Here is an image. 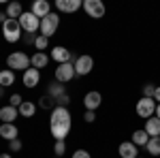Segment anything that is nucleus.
Returning <instances> with one entry per match:
<instances>
[{
    "instance_id": "23",
    "label": "nucleus",
    "mask_w": 160,
    "mask_h": 158,
    "mask_svg": "<svg viewBox=\"0 0 160 158\" xmlns=\"http://www.w3.org/2000/svg\"><path fill=\"white\" fill-rule=\"evenodd\" d=\"M15 84V73H13L11 69H2L0 71V85L7 90V88H11Z\"/></svg>"
},
{
    "instance_id": "37",
    "label": "nucleus",
    "mask_w": 160,
    "mask_h": 158,
    "mask_svg": "<svg viewBox=\"0 0 160 158\" xmlns=\"http://www.w3.org/2000/svg\"><path fill=\"white\" fill-rule=\"evenodd\" d=\"M7 19H9V17H7V13H4V11H0V24H4Z\"/></svg>"
},
{
    "instance_id": "30",
    "label": "nucleus",
    "mask_w": 160,
    "mask_h": 158,
    "mask_svg": "<svg viewBox=\"0 0 160 158\" xmlns=\"http://www.w3.org/2000/svg\"><path fill=\"white\" fill-rule=\"evenodd\" d=\"M154 92H156V85H154V84H145V85H143V96L154 98Z\"/></svg>"
},
{
    "instance_id": "28",
    "label": "nucleus",
    "mask_w": 160,
    "mask_h": 158,
    "mask_svg": "<svg viewBox=\"0 0 160 158\" xmlns=\"http://www.w3.org/2000/svg\"><path fill=\"white\" fill-rule=\"evenodd\" d=\"M53 154L60 158L62 154H66V141H56L53 143Z\"/></svg>"
},
{
    "instance_id": "10",
    "label": "nucleus",
    "mask_w": 160,
    "mask_h": 158,
    "mask_svg": "<svg viewBox=\"0 0 160 158\" xmlns=\"http://www.w3.org/2000/svg\"><path fill=\"white\" fill-rule=\"evenodd\" d=\"M49 58H51V60H56L58 64H66V62H75V56H73V51H71V49H66L64 45H56V47L51 49Z\"/></svg>"
},
{
    "instance_id": "35",
    "label": "nucleus",
    "mask_w": 160,
    "mask_h": 158,
    "mask_svg": "<svg viewBox=\"0 0 160 158\" xmlns=\"http://www.w3.org/2000/svg\"><path fill=\"white\" fill-rule=\"evenodd\" d=\"M34 41H37V34H24V43H28V45H34Z\"/></svg>"
},
{
    "instance_id": "2",
    "label": "nucleus",
    "mask_w": 160,
    "mask_h": 158,
    "mask_svg": "<svg viewBox=\"0 0 160 158\" xmlns=\"http://www.w3.org/2000/svg\"><path fill=\"white\" fill-rule=\"evenodd\" d=\"M7 66L11 69L13 73L15 71H22V73H26L32 64H30V56L26 54V51H11L9 56H7Z\"/></svg>"
},
{
    "instance_id": "6",
    "label": "nucleus",
    "mask_w": 160,
    "mask_h": 158,
    "mask_svg": "<svg viewBox=\"0 0 160 158\" xmlns=\"http://www.w3.org/2000/svg\"><path fill=\"white\" fill-rule=\"evenodd\" d=\"M58 26H60V17H58V13H49L45 19H41V34L47 37V38H51L56 32H58Z\"/></svg>"
},
{
    "instance_id": "12",
    "label": "nucleus",
    "mask_w": 160,
    "mask_h": 158,
    "mask_svg": "<svg viewBox=\"0 0 160 158\" xmlns=\"http://www.w3.org/2000/svg\"><path fill=\"white\" fill-rule=\"evenodd\" d=\"M100 103H102V94L96 92V90L88 92L86 96H83V107H86V111H96L100 107Z\"/></svg>"
},
{
    "instance_id": "4",
    "label": "nucleus",
    "mask_w": 160,
    "mask_h": 158,
    "mask_svg": "<svg viewBox=\"0 0 160 158\" xmlns=\"http://www.w3.org/2000/svg\"><path fill=\"white\" fill-rule=\"evenodd\" d=\"M2 37L7 43H17L22 38V26L17 19H7L2 24Z\"/></svg>"
},
{
    "instance_id": "41",
    "label": "nucleus",
    "mask_w": 160,
    "mask_h": 158,
    "mask_svg": "<svg viewBox=\"0 0 160 158\" xmlns=\"http://www.w3.org/2000/svg\"><path fill=\"white\" fill-rule=\"evenodd\" d=\"M137 158H143V156H137Z\"/></svg>"
},
{
    "instance_id": "13",
    "label": "nucleus",
    "mask_w": 160,
    "mask_h": 158,
    "mask_svg": "<svg viewBox=\"0 0 160 158\" xmlns=\"http://www.w3.org/2000/svg\"><path fill=\"white\" fill-rule=\"evenodd\" d=\"M30 13H34L38 19H45L51 13V2H47V0H34L32 7H30Z\"/></svg>"
},
{
    "instance_id": "9",
    "label": "nucleus",
    "mask_w": 160,
    "mask_h": 158,
    "mask_svg": "<svg viewBox=\"0 0 160 158\" xmlns=\"http://www.w3.org/2000/svg\"><path fill=\"white\" fill-rule=\"evenodd\" d=\"M75 75H77V73H75V62L58 64V69H56V81H60V84H68Z\"/></svg>"
},
{
    "instance_id": "29",
    "label": "nucleus",
    "mask_w": 160,
    "mask_h": 158,
    "mask_svg": "<svg viewBox=\"0 0 160 158\" xmlns=\"http://www.w3.org/2000/svg\"><path fill=\"white\" fill-rule=\"evenodd\" d=\"M22 150H24L22 139H13V141H9V152H22Z\"/></svg>"
},
{
    "instance_id": "39",
    "label": "nucleus",
    "mask_w": 160,
    "mask_h": 158,
    "mask_svg": "<svg viewBox=\"0 0 160 158\" xmlns=\"http://www.w3.org/2000/svg\"><path fill=\"white\" fill-rule=\"evenodd\" d=\"M0 158H13L11 154H7V152H4V154H0Z\"/></svg>"
},
{
    "instance_id": "34",
    "label": "nucleus",
    "mask_w": 160,
    "mask_h": 158,
    "mask_svg": "<svg viewBox=\"0 0 160 158\" xmlns=\"http://www.w3.org/2000/svg\"><path fill=\"white\" fill-rule=\"evenodd\" d=\"M83 120L92 124V122L96 120V111H86V113H83Z\"/></svg>"
},
{
    "instance_id": "15",
    "label": "nucleus",
    "mask_w": 160,
    "mask_h": 158,
    "mask_svg": "<svg viewBox=\"0 0 160 158\" xmlns=\"http://www.w3.org/2000/svg\"><path fill=\"white\" fill-rule=\"evenodd\" d=\"M118 154H120V158H137L139 156L137 145L132 141H122V143L118 145Z\"/></svg>"
},
{
    "instance_id": "21",
    "label": "nucleus",
    "mask_w": 160,
    "mask_h": 158,
    "mask_svg": "<svg viewBox=\"0 0 160 158\" xmlns=\"http://www.w3.org/2000/svg\"><path fill=\"white\" fill-rule=\"evenodd\" d=\"M17 111H19L22 118H32V115L37 113V103H32V100H24V103L17 107Z\"/></svg>"
},
{
    "instance_id": "38",
    "label": "nucleus",
    "mask_w": 160,
    "mask_h": 158,
    "mask_svg": "<svg viewBox=\"0 0 160 158\" xmlns=\"http://www.w3.org/2000/svg\"><path fill=\"white\" fill-rule=\"evenodd\" d=\"M156 118H158V120H160V103H158V105H156Z\"/></svg>"
},
{
    "instance_id": "5",
    "label": "nucleus",
    "mask_w": 160,
    "mask_h": 158,
    "mask_svg": "<svg viewBox=\"0 0 160 158\" xmlns=\"http://www.w3.org/2000/svg\"><path fill=\"white\" fill-rule=\"evenodd\" d=\"M17 22H19V26H22V30L28 32V34H37L38 30H41V19L30 11H24V15H22Z\"/></svg>"
},
{
    "instance_id": "1",
    "label": "nucleus",
    "mask_w": 160,
    "mask_h": 158,
    "mask_svg": "<svg viewBox=\"0 0 160 158\" xmlns=\"http://www.w3.org/2000/svg\"><path fill=\"white\" fill-rule=\"evenodd\" d=\"M71 126H73V118H71L68 107H53V111L49 115L51 137L56 141H66V137L71 133Z\"/></svg>"
},
{
    "instance_id": "14",
    "label": "nucleus",
    "mask_w": 160,
    "mask_h": 158,
    "mask_svg": "<svg viewBox=\"0 0 160 158\" xmlns=\"http://www.w3.org/2000/svg\"><path fill=\"white\" fill-rule=\"evenodd\" d=\"M17 118H19L17 107H13V105H4V107H0V120H2V124H13Z\"/></svg>"
},
{
    "instance_id": "11",
    "label": "nucleus",
    "mask_w": 160,
    "mask_h": 158,
    "mask_svg": "<svg viewBox=\"0 0 160 158\" xmlns=\"http://www.w3.org/2000/svg\"><path fill=\"white\" fill-rule=\"evenodd\" d=\"M53 7L60 13H77L83 7V2H81V0H56Z\"/></svg>"
},
{
    "instance_id": "24",
    "label": "nucleus",
    "mask_w": 160,
    "mask_h": 158,
    "mask_svg": "<svg viewBox=\"0 0 160 158\" xmlns=\"http://www.w3.org/2000/svg\"><path fill=\"white\" fill-rule=\"evenodd\" d=\"M130 141H132V143H135L137 147H141V145L145 147V145H148V141H149V135L145 133L143 128H139V130H135V133H132Z\"/></svg>"
},
{
    "instance_id": "32",
    "label": "nucleus",
    "mask_w": 160,
    "mask_h": 158,
    "mask_svg": "<svg viewBox=\"0 0 160 158\" xmlns=\"http://www.w3.org/2000/svg\"><path fill=\"white\" fill-rule=\"evenodd\" d=\"M71 158H92V154H90L88 150H75Z\"/></svg>"
},
{
    "instance_id": "8",
    "label": "nucleus",
    "mask_w": 160,
    "mask_h": 158,
    "mask_svg": "<svg viewBox=\"0 0 160 158\" xmlns=\"http://www.w3.org/2000/svg\"><path fill=\"white\" fill-rule=\"evenodd\" d=\"M83 11H86L88 17H92V19H100V17H105V4L100 2V0H83V7H81Z\"/></svg>"
},
{
    "instance_id": "27",
    "label": "nucleus",
    "mask_w": 160,
    "mask_h": 158,
    "mask_svg": "<svg viewBox=\"0 0 160 158\" xmlns=\"http://www.w3.org/2000/svg\"><path fill=\"white\" fill-rule=\"evenodd\" d=\"M38 103H41V109H49V111H53V107H56V100H53L51 96H47V94L41 98Z\"/></svg>"
},
{
    "instance_id": "3",
    "label": "nucleus",
    "mask_w": 160,
    "mask_h": 158,
    "mask_svg": "<svg viewBox=\"0 0 160 158\" xmlns=\"http://www.w3.org/2000/svg\"><path fill=\"white\" fill-rule=\"evenodd\" d=\"M156 100L154 98H148V96H141L139 100H137V107H135V111H137V115L139 118H143V120H149V118H154L156 115Z\"/></svg>"
},
{
    "instance_id": "36",
    "label": "nucleus",
    "mask_w": 160,
    "mask_h": 158,
    "mask_svg": "<svg viewBox=\"0 0 160 158\" xmlns=\"http://www.w3.org/2000/svg\"><path fill=\"white\" fill-rule=\"evenodd\" d=\"M154 100L160 103V85H156V92H154Z\"/></svg>"
},
{
    "instance_id": "16",
    "label": "nucleus",
    "mask_w": 160,
    "mask_h": 158,
    "mask_svg": "<svg viewBox=\"0 0 160 158\" xmlns=\"http://www.w3.org/2000/svg\"><path fill=\"white\" fill-rule=\"evenodd\" d=\"M38 81H41V71L30 66V69L24 73V85L32 90V88H37V85H38Z\"/></svg>"
},
{
    "instance_id": "17",
    "label": "nucleus",
    "mask_w": 160,
    "mask_h": 158,
    "mask_svg": "<svg viewBox=\"0 0 160 158\" xmlns=\"http://www.w3.org/2000/svg\"><path fill=\"white\" fill-rule=\"evenodd\" d=\"M47 62H49V56L45 54V51H34L32 56H30V64H32V69H45L47 66Z\"/></svg>"
},
{
    "instance_id": "42",
    "label": "nucleus",
    "mask_w": 160,
    "mask_h": 158,
    "mask_svg": "<svg viewBox=\"0 0 160 158\" xmlns=\"http://www.w3.org/2000/svg\"><path fill=\"white\" fill-rule=\"evenodd\" d=\"M53 158H58V156H53Z\"/></svg>"
},
{
    "instance_id": "33",
    "label": "nucleus",
    "mask_w": 160,
    "mask_h": 158,
    "mask_svg": "<svg viewBox=\"0 0 160 158\" xmlns=\"http://www.w3.org/2000/svg\"><path fill=\"white\" fill-rule=\"evenodd\" d=\"M68 103H71V96L64 94V96H60L58 100H56V107H68Z\"/></svg>"
},
{
    "instance_id": "22",
    "label": "nucleus",
    "mask_w": 160,
    "mask_h": 158,
    "mask_svg": "<svg viewBox=\"0 0 160 158\" xmlns=\"http://www.w3.org/2000/svg\"><path fill=\"white\" fill-rule=\"evenodd\" d=\"M22 15H24V7L19 2H9L7 4V17L9 19H19Z\"/></svg>"
},
{
    "instance_id": "31",
    "label": "nucleus",
    "mask_w": 160,
    "mask_h": 158,
    "mask_svg": "<svg viewBox=\"0 0 160 158\" xmlns=\"http://www.w3.org/2000/svg\"><path fill=\"white\" fill-rule=\"evenodd\" d=\"M22 103H24L22 94H11V98H9V105H13V107H19Z\"/></svg>"
},
{
    "instance_id": "26",
    "label": "nucleus",
    "mask_w": 160,
    "mask_h": 158,
    "mask_svg": "<svg viewBox=\"0 0 160 158\" xmlns=\"http://www.w3.org/2000/svg\"><path fill=\"white\" fill-rule=\"evenodd\" d=\"M34 47H37V51H45V49L49 47V38H47V37H43V34H37Z\"/></svg>"
},
{
    "instance_id": "18",
    "label": "nucleus",
    "mask_w": 160,
    "mask_h": 158,
    "mask_svg": "<svg viewBox=\"0 0 160 158\" xmlns=\"http://www.w3.org/2000/svg\"><path fill=\"white\" fill-rule=\"evenodd\" d=\"M17 135H19V130H17V126H15V124H0V137H2L4 141L19 139Z\"/></svg>"
},
{
    "instance_id": "40",
    "label": "nucleus",
    "mask_w": 160,
    "mask_h": 158,
    "mask_svg": "<svg viewBox=\"0 0 160 158\" xmlns=\"http://www.w3.org/2000/svg\"><path fill=\"white\" fill-rule=\"evenodd\" d=\"M4 96V88H2V85H0V98Z\"/></svg>"
},
{
    "instance_id": "20",
    "label": "nucleus",
    "mask_w": 160,
    "mask_h": 158,
    "mask_svg": "<svg viewBox=\"0 0 160 158\" xmlns=\"http://www.w3.org/2000/svg\"><path fill=\"white\" fill-rule=\"evenodd\" d=\"M143 130H145L149 137H160V120L156 118V115H154V118H149V120H145Z\"/></svg>"
},
{
    "instance_id": "19",
    "label": "nucleus",
    "mask_w": 160,
    "mask_h": 158,
    "mask_svg": "<svg viewBox=\"0 0 160 158\" xmlns=\"http://www.w3.org/2000/svg\"><path fill=\"white\" fill-rule=\"evenodd\" d=\"M66 94V85L60 84V81H51L49 85H47V96H51L53 100H58L60 96H64Z\"/></svg>"
},
{
    "instance_id": "7",
    "label": "nucleus",
    "mask_w": 160,
    "mask_h": 158,
    "mask_svg": "<svg viewBox=\"0 0 160 158\" xmlns=\"http://www.w3.org/2000/svg\"><path fill=\"white\" fill-rule=\"evenodd\" d=\"M92 69H94V58H92V56L81 54V56L75 58V73L79 75V77L90 75V73H92Z\"/></svg>"
},
{
    "instance_id": "25",
    "label": "nucleus",
    "mask_w": 160,
    "mask_h": 158,
    "mask_svg": "<svg viewBox=\"0 0 160 158\" xmlns=\"http://www.w3.org/2000/svg\"><path fill=\"white\" fill-rule=\"evenodd\" d=\"M145 150H148V154H152V156H160V137H149Z\"/></svg>"
}]
</instances>
